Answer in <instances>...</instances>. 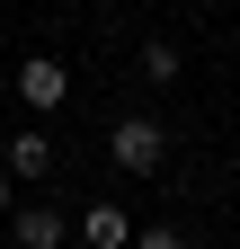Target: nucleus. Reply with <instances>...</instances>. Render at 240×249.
<instances>
[{"label": "nucleus", "mask_w": 240, "mask_h": 249, "mask_svg": "<svg viewBox=\"0 0 240 249\" xmlns=\"http://www.w3.org/2000/svg\"><path fill=\"white\" fill-rule=\"evenodd\" d=\"M63 231H71V223H63L53 205H27V213H18V249H63Z\"/></svg>", "instance_id": "obj_5"}, {"label": "nucleus", "mask_w": 240, "mask_h": 249, "mask_svg": "<svg viewBox=\"0 0 240 249\" xmlns=\"http://www.w3.org/2000/svg\"><path fill=\"white\" fill-rule=\"evenodd\" d=\"M125 249H187V240H178V231H169V223H160V231H134V240H125Z\"/></svg>", "instance_id": "obj_7"}, {"label": "nucleus", "mask_w": 240, "mask_h": 249, "mask_svg": "<svg viewBox=\"0 0 240 249\" xmlns=\"http://www.w3.org/2000/svg\"><path fill=\"white\" fill-rule=\"evenodd\" d=\"M0 169H9V178H45V169H53V142L27 124V134H9V160H0Z\"/></svg>", "instance_id": "obj_3"}, {"label": "nucleus", "mask_w": 240, "mask_h": 249, "mask_svg": "<svg viewBox=\"0 0 240 249\" xmlns=\"http://www.w3.org/2000/svg\"><path fill=\"white\" fill-rule=\"evenodd\" d=\"M0 213H9V169H0Z\"/></svg>", "instance_id": "obj_8"}, {"label": "nucleus", "mask_w": 240, "mask_h": 249, "mask_svg": "<svg viewBox=\"0 0 240 249\" xmlns=\"http://www.w3.org/2000/svg\"><path fill=\"white\" fill-rule=\"evenodd\" d=\"M107 151H116V169H125V178H152L160 151H169V134H160V116H116Z\"/></svg>", "instance_id": "obj_1"}, {"label": "nucleus", "mask_w": 240, "mask_h": 249, "mask_svg": "<svg viewBox=\"0 0 240 249\" xmlns=\"http://www.w3.org/2000/svg\"><path fill=\"white\" fill-rule=\"evenodd\" d=\"M63 89H71V71H63L53 53H27V62H18V98H27V107H63Z\"/></svg>", "instance_id": "obj_2"}, {"label": "nucleus", "mask_w": 240, "mask_h": 249, "mask_svg": "<svg viewBox=\"0 0 240 249\" xmlns=\"http://www.w3.org/2000/svg\"><path fill=\"white\" fill-rule=\"evenodd\" d=\"M178 62H187V53H178L169 36H152V45H142V71H152V80H178Z\"/></svg>", "instance_id": "obj_6"}, {"label": "nucleus", "mask_w": 240, "mask_h": 249, "mask_svg": "<svg viewBox=\"0 0 240 249\" xmlns=\"http://www.w3.org/2000/svg\"><path fill=\"white\" fill-rule=\"evenodd\" d=\"M80 240H89V249H125V240H134V223H125L116 205H89V213H80Z\"/></svg>", "instance_id": "obj_4"}]
</instances>
